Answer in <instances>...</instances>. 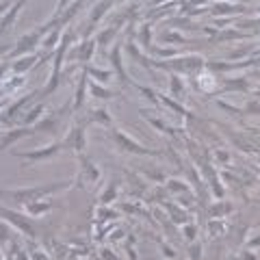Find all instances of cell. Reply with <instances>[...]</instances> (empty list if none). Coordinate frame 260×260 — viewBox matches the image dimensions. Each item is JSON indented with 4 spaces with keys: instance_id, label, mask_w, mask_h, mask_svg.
<instances>
[{
    "instance_id": "18",
    "label": "cell",
    "mask_w": 260,
    "mask_h": 260,
    "mask_svg": "<svg viewBox=\"0 0 260 260\" xmlns=\"http://www.w3.org/2000/svg\"><path fill=\"white\" fill-rule=\"evenodd\" d=\"M245 6L243 4H230V2H217L210 9L212 16H232V13H243Z\"/></svg>"
},
{
    "instance_id": "29",
    "label": "cell",
    "mask_w": 260,
    "mask_h": 260,
    "mask_svg": "<svg viewBox=\"0 0 260 260\" xmlns=\"http://www.w3.org/2000/svg\"><path fill=\"white\" fill-rule=\"evenodd\" d=\"M139 35H141V46L146 50H150V44H152V42H150V39H152V37H150V35H152V24H143Z\"/></svg>"
},
{
    "instance_id": "25",
    "label": "cell",
    "mask_w": 260,
    "mask_h": 260,
    "mask_svg": "<svg viewBox=\"0 0 260 260\" xmlns=\"http://www.w3.org/2000/svg\"><path fill=\"white\" fill-rule=\"evenodd\" d=\"M44 110H46L44 104H37V106H32L28 113L24 115V126H32L35 122H39V120L44 117Z\"/></svg>"
},
{
    "instance_id": "26",
    "label": "cell",
    "mask_w": 260,
    "mask_h": 260,
    "mask_svg": "<svg viewBox=\"0 0 260 260\" xmlns=\"http://www.w3.org/2000/svg\"><path fill=\"white\" fill-rule=\"evenodd\" d=\"M234 210V206L232 204H228V202H224V200H219L217 204H214L212 208H210V214L214 219H221V217H226L228 212H232Z\"/></svg>"
},
{
    "instance_id": "31",
    "label": "cell",
    "mask_w": 260,
    "mask_h": 260,
    "mask_svg": "<svg viewBox=\"0 0 260 260\" xmlns=\"http://www.w3.org/2000/svg\"><path fill=\"white\" fill-rule=\"evenodd\" d=\"M160 42H176V44H184V37L180 35V32H162L160 35Z\"/></svg>"
},
{
    "instance_id": "40",
    "label": "cell",
    "mask_w": 260,
    "mask_h": 260,
    "mask_svg": "<svg viewBox=\"0 0 260 260\" xmlns=\"http://www.w3.org/2000/svg\"><path fill=\"white\" fill-rule=\"evenodd\" d=\"M113 195H115V184H110V186H108V191H106V195L102 193V202H104V204H108Z\"/></svg>"
},
{
    "instance_id": "35",
    "label": "cell",
    "mask_w": 260,
    "mask_h": 260,
    "mask_svg": "<svg viewBox=\"0 0 260 260\" xmlns=\"http://www.w3.org/2000/svg\"><path fill=\"white\" fill-rule=\"evenodd\" d=\"M245 35L243 32H236V30H228V32H221L219 35V39L224 42V39H228V42H232V39H243Z\"/></svg>"
},
{
    "instance_id": "2",
    "label": "cell",
    "mask_w": 260,
    "mask_h": 260,
    "mask_svg": "<svg viewBox=\"0 0 260 260\" xmlns=\"http://www.w3.org/2000/svg\"><path fill=\"white\" fill-rule=\"evenodd\" d=\"M52 30V26L46 22L44 26H39L37 30H30V32H26V35L20 39V42L13 46L11 52H9V58H20V56H24V54H30V52H35V46L37 44H42L44 42V37L48 35V32Z\"/></svg>"
},
{
    "instance_id": "23",
    "label": "cell",
    "mask_w": 260,
    "mask_h": 260,
    "mask_svg": "<svg viewBox=\"0 0 260 260\" xmlns=\"http://www.w3.org/2000/svg\"><path fill=\"white\" fill-rule=\"evenodd\" d=\"M52 208L50 202H32V204H26V212L30 214V217H42V214H46Z\"/></svg>"
},
{
    "instance_id": "43",
    "label": "cell",
    "mask_w": 260,
    "mask_h": 260,
    "mask_svg": "<svg viewBox=\"0 0 260 260\" xmlns=\"http://www.w3.org/2000/svg\"><path fill=\"white\" fill-rule=\"evenodd\" d=\"M6 238H9V228L0 224V240H6Z\"/></svg>"
},
{
    "instance_id": "15",
    "label": "cell",
    "mask_w": 260,
    "mask_h": 260,
    "mask_svg": "<svg viewBox=\"0 0 260 260\" xmlns=\"http://www.w3.org/2000/svg\"><path fill=\"white\" fill-rule=\"evenodd\" d=\"M39 54H35V52H30V54H24V56H20L18 58V63H11V70L16 72L18 76H22L24 72H28L30 68H37L39 65Z\"/></svg>"
},
{
    "instance_id": "14",
    "label": "cell",
    "mask_w": 260,
    "mask_h": 260,
    "mask_svg": "<svg viewBox=\"0 0 260 260\" xmlns=\"http://www.w3.org/2000/svg\"><path fill=\"white\" fill-rule=\"evenodd\" d=\"M96 48H98V42H94V39H84L82 44H78V48L74 50V54H72V56H74L76 61H80V63L91 61V56H94Z\"/></svg>"
},
{
    "instance_id": "28",
    "label": "cell",
    "mask_w": 260,
    "mask_h": 260,
    "mask_svg": "<svg viewBox=\"0 0 260 260\" xmlns=\"http://www.w3.org/2000/svg\"><path fill=\"white\" fill-rule=\"evenodd\" d=\"M141 113H143V117H146V120H148L150 124H152L154 128H158V130H162V132H167V134H174V132H176V130H174V128H169L162 120H154V117H150V115H148V110H141Z\"/></svg>"
},
{
    "instance_id": "27",
    "label": "cell",
    "mask_w": 260,
    "mask_h": 260,
    "mask_svg": "<svg viewBox=\"0 0 260 260\" xmlns=\"http://www.w3.org/2000/svg\"><path fill=\"white\" fill-rule=\"evenodd\" d=\"M158 96H160L158 100H162V104H165V106H169L172 110H176V113H178V115H184V117H193V115L188 113V110H186L184 106H182V104H178L176 100H172V98H167V96H162V94H158Z\"/></svg>"
},
{
    "instance_id": "30",
    "label": "cell",
    "mask_w": 260,
    "mask_h": 260,
    "mask_svg": "<svg viewBox=\"0 0 260 260\" xmlns=\"http://www.w3.org/2000/svg\"><path fill=\"white\" fill-rule=\"evenodd\" d=\"M134 87H136V89H139V91H141V94H143V96H146V98H148V100H150V102H152V104H156V106H158V94H156V91H154V89H150V87H143V84H134Z\"/></svg>"
},
{
    "instance_id": "9",
    "label": "cell",
    "mask_w": 260,
    "mask_h": 260,
    "mask_svg": "<svg viewBox=\"0 0 260 260\" xmlns=\"http://www.w3.org/2000/svg\"><path fill=\"white\" fill-rule=\"evenodd\" d=\"M63 146L72 150V152H76L78 156H82L84 148H87V134H84V126H74L70 130L68 139L63 141Z\"/></svg>"
},
{
    "instance_id": "19",
    "label": "cell",
    "mask_w": 260,
    "mask_h": 260,
    "mask_svg": "<svg viewBox=\"0 0 260 260\" xmlns=\"http://www.w3.org/2000/svg\"><path fill=\"white\" fill-rule=\"evenodd\" d=\"M169 89H172V96L176 98V100H184V82H182V76L180 74H172L169 76Z\"/></svg>"
},
{
    "instance_id": "36",
    "label": "cell",
    "mask_w": 260,
    "mask_h": 260,
    "mask_svg": "<svg viewBox=\"0 0 260 260\" xmlns=\"http://www.w3.org/2000/svg\"><path fill=\"white\" fill-rule=\"evenodd\" d=\"M182 232H184L186 240H195V236H198V228H195V226H184V228H182Z\"/></svg>"
},
{
    "instance_id": "22",
    "label": "cell",
    "mask_w": 260,
    "mask_h": 260,
    "mask_svg": "<svg viewBox=\"0 0 260 260\" xmlns=\"http://www.w3.org/2000/svg\"><path fill=\"white\" fill-rule=\"evenodd\" d=\"M89 89H91V96L98 98V100H113V98L117 96L115 91H110L106 87H102L100 82H94V80H89Z\"/></svg>"
},
{
    "instance_id": "44",
    "label": "cell",
    "mask_w": 260,
    "mask_h": 260,
    "mask_svg": "<svg viewBox=\"0 0 260 260\" xmlns=\"http://www.w3.org/2000/svg\"><path fill=\"white\" fill-rule=\"evenodd\" d=\"M208 228H210V232H212V236H217V232L221 230V224H219V221H212V224H210V226H208Z\"/></svg>"
},
{
    "instance_id": "4",
    "label": "cell",
    "mask_w": 260,
    "mask_h": 260,
    "mask_svg": "<svg viewBox=\"0 0 260 260\" xmlns=\"http://www.w3.org/2000/svg\"><path fill=\"white\" fill-rule=\"evenodd\" d=\"M154 65H156V68H160V70H172L174 74H178V72H186V74H191V72L204 70L206 61L200 54H193V56L172 58V61H154Z\"/></svg>"
},
{
    "instance_id": "38",
    "label": "cell",
    "mask_w": 260,
    "mask_h": 260,
    "mask_svg": "<svg viewBox=\"0 0 260 260\" xmlns=\"http://www.w3.org/2000/svg\"><path fill=\"white\" fill-rule=\"evenodd\" d=\"M154 54H158L160 58H167V56H174L176 50H167V48H154Z\"/></svg>"
},
{
    "instance_id": "42",
    "label": "cell",
    "mask_w": 260,
    "mask_h": 260,
    "mask_svg": "<svg viewBox=\"0 0 260 260\" xmlns=\"http://www.w3.org/2000/svg\"><path fill=\"white\" fill-rule=\"evenodd\" d=\"M240 260H258V258H256V254H254L252 250H247V252L240 254Z\"/></svg>"
},
{
    "instance_id": "24",
    "label": "cell",
    "mask_w": 260,
    "mask_h": 260,
    "mask_svg": "<svg viewBox=\"0 0 260 260\" xmlns=\"http://www.w3.org/2000/svg\"><path fill=\"white\" fill-rule=\"evenodd\" d=\"M224 91H247L250 89V80L247 78H230V80L224 82Z\"/></svg>"
},
{
    "instance_id": "33",
    "label": "cell",
    "mask_w": 260,
    "mask_h": 260,
    "mask_svg": "<svg viewBox=\"0 0 260 260\" xmlns=\"http://www.w3.org/2000/svg\"><path fill=\"white\" fill-rule=\"evenodd\" d=\"M188 258H191V260H202V243L193 240L191 250H188Z\"/></svg>"
},
{
    "instance_id": "48",
    "label": "cell",
    "mask_w": 260,
    "mask_h": 260,
    "mask_svg": "<svg viewBox=\"0 0 260 260\" xmlns=\"http://www.w3.org/2000/svg\"><path fill=\"white\" fill-rule=\"evenodd\" d=\"M120 2H126V0H120Z\"/></svg>"
},
{
    "instance_id": "21",
    "label": "cell",
    "mask_w": 260,
    "mask_h": 260,
    "mask_svg": "<svg viewBox=\"0 0 260 260\" xmlns=\"http://www.w3.org/2000/svg\"><path fill=\"white\" fill-rule=\"evenodd\" d=\"M195 89L204 91V94H212L214 91V74H200L195 78Z\"/></svg>"
},
{
    "instance_id": "5",
    "label": "cell",
    "mask_w": 260,
    "mask_h": 260,
    "mask_svg": "<svg viewBox=\"0 0 260 260\" xmlns=\"http://www.w3.org/2000/svg\"><path fill=\"white\" fill-rule=\"evenodd\" d=\"M63 150H65L63 141H54V143H50V146L32 150V152H13V156L20 160H28V162H44V160L52 158V156H56L58 152H63Z\"/></svg>"
},
{
    "instance_id": "17",
    "label": "cell",
    "mask_w": 260,
    "mask_h": 260,
    "mask_svg": "<svg viewBox=\"0 0 260 260\" xmlns=\"http://www.w3.org/2000/svg\"><path fill=\"white\" fill-rule=\"evenodd\" d=\"M82 70L87 72V76L96 78L100 84H108L113 80V74H115V72H110V70H100V68H94V65H84Z\"/></svg>"
},
{
    "instance_id": "34",
    "label": "cell",
    "mask_w": 260,
    "mask_h": 260,
    "mask_svg": "<svg viewBox=\"0 0 260 260\" xmlns=\"http://www.w3.org/2000/svg\"><path fill=\"white\" fill-rule=\"evenodd\" d=\"M167 186H169V191H188V184H184L180 180H169Z\"/></svg>"
},
{
    "instance_id": "6",
    "label": "cell",
    "mask_w": 260,
    "mask_h": 260,
    "mask_svg": "<svg viewBox=\"0 0 260 260\" xmlns=\"http://www.w3.org/2000/svg\"><path fill=\"white\" fill-rule=\"evenodd\" d=\"M72 104L68 102L65 106H61L58 110H52V113L48 115H44L42 120H39L35 126V132H48V134H56L58 132V128H61V124H63V117H65V110H70Z\"/></svg>"
},
{
    "instance_id": "37",
    "label": "cell",
    "mask_w": 260,
    "mask_h": 260,
    "mask_svg": "<svg viewBox=\"0 0 260 260\" xmlns=\"http://www.w3.org/2000/svg\"><path fill=\"white\" fill-rule=\"evenodd\" d=\"M72 2H74V0H58V2H56V11H54V16H61V13H63L65 9H68V6H70Z\"/></svg>"
},
{
    "instance_id": "41",
    "label": "cell",
    "mask_w": 260,
    "mask_h": 260,
    "mask_svg": "<svg viewBox=\"0 0 260 260\" xmlns=\"http://www.w3.org/2000/svg\"><path fill=\"white\" fill-rule=\"evenodd\" d=\"M247 247H250V250H254V247H260V234H258V236H252L250 240H247Z\"/></svg>"
},
{
    "instance_id": "45",
    "label": "cell",
    "mask_w": 260,
    "mask_h": 260,
    "mask_svg": "<svg viewBox=\"0 0 260 260\" xmlns=\"http://www.w3.org/2000/svg\"><path fill=\"white\" fill-rule=\"evenodd\" d=\"M126 252H128V258H130V260H136V252L132 250V245H128Z\"/></svg>"
},
{
    "instance_id": "12",
    "label": "cell",
    "mask_w": 260,
    "mask_h": 260,
    "mask_svg": "<svg viewBox=\"0 0 260 260\" xmlns=\"http://www.w3.org/2000/svg\"><path fill=\"white\" fill-rule=\"evenodd\" d=\"M87 84H89V76H87V72L82 70L80 78H78V84H76V96H74V102H72V108H74V110H80V108H82L84 98H87Z\"/></svg>"
},
{
    "instance_id": "39",
    "label": "cell",
    "mask_w": 260,
    "mask_h": 260,
    "mask_svg": "<svg viewBox=\"0 0 260 260\" xmlns=\"http://www.w3.org/2000/svg\"><path fill=\"white\" fill-rule=\"evenodd\" d=\"M214 156H217V160H219V162H224V165H226L228 160H230V154L224 152V150H214Z\"/></svg>"
},
{
    "instance_id": "11",
    "label": "cell",
    "mask_w": 260,
    "mask_h": 260,
    "mask_svg": "<svg viewBox=\"0 0 260 260\" xmlns=\"http://www.w3.org/2000/svg\"><path fill=\"white\" fill-rule=\"evenodd\" d=\"M35 134V128L32 126H24V128H13V130H6V132L0 136V150L9 148L11 143H16L18 139H24V136H30Z\"/></svg>"
},
{
    "instance_id": "47",
    "label": "cell",
    "mask_w": 260,
    "mask_h": 260,
    "mask_svg": "<svg viewBox=\"0 0 260 260\" xmlns=\"http://www.w3.org/2000/svg\"><path fill=\"white\" fill-rule=\"evenodd\" d=\"M108 252H110V250H104V252H102V258H106V260H117L113 254H108Z\"/></svg>"
},
{
    "instance_id": "3",
    "label": "cell",
    "mask_w": 260,
    "mask_h": 260,
    "mask_svg": "<svg viewBox=\"0 0 260 260\" xmlns=\"http://www.w3.org/2000/svg\"><path fill=\"white\" fill-rule=\"evenodd\" d=\"M108 134H110V139H113V143L122 150V152L136 154V156H158V154H160L158 150H152V148L141 146L139 141H134L132 136H128L126 132H122V130H117V128H110V132H108Z\"/></svg>"
},
{
    "instance_id": "8",
    "label": "cell",
    "mask_w": 260,
    "mask_h": 260,
    "mask_svg": "<svg viewBox=\"0 0 260 260\" xmlns=\"http://www.w3.org/2000/svg\"><path fill=\"white\" fill-rule=\"evenodd\" d=\"M108 61H110V65H113V72H115L117 80H120L122 84H134L132 80H130L128 72H126V68H124V61H122V42H117L113 48H110Z\"/></svg>"
},
{
    "instance_id": "13",
    "label": "cell",
    "mask_w": 260,
    "mask_h": 260,
    "mask_svg": "<svg viewBox=\"0 0 260 260\" xmlns=\"http://www.w3.org/2000/svg\"><path fill=\"white\" fill-rule=\"evenodd\" d=\"M26 2H28V0H16V2L11 4L9 13H6V16L2 18V22H0V35H4V32L11 28L13 22H16V20H18V13L22 11V6H24Z\"/></svg>"
},
{
    "instance_id": "20",
    "label": "cell",
    "mask_w": 260,
    "mask_h": 260,
    "mask_svg": "<svg viewBox=\"0 0 260 260\" xmlns=\"http://www.w3.org/2000/svg\"><path fill=\"white\" fill-rule=\"evenodd\" d=\"M120 28H122V26H117V24H110L108 28H104V30L100 32V35H98V39H96L98 46H100V48H106V46L117 37V32H120Z\"/></svg>"
},
{
    "instance_id": "7",
    "label": "cell",
    "mask_w": 260,
    "mask_h": 260,
    "mask_svg": "<svg viewBox=\"0 0 260 260\" xmlns=\"http://www.w3.org/2000/svg\"><path fill=\"white\" fill-rule=\"evenodd\" d=\"M0 217H4L9 224H13L18 228L22 234H26V236H35L37 230H35V226H32V221L28 217H24V214H20L16 210H9V208H2L0 206Z\"/></svg>"
},
{
    "instance_id": "46",
    "label": "cell",
    "mask_w": 260,
    "mask_h": 260,
    "mask_svg": "<svg viewBox=\"0 0 260 260\" xmlns=\"http://www.w3.org/2000/svg\"><path fill=\"white\" fill-rule=\"evenodd\" d=\"M11 4H13L11 0H2V2H0V16H2L4 9H6V6H11Z\"/></svg>"
},
{
    "instance_id": "10",
    "label": "cell",
    "mask_w": 260,
    "mask_h": 260,
    "mask_svg": "<svg viewBox=\"0 0 260 260\" xmlns=\"http://www.w3.org/2000/svg\"><path fill=\"white\" fill-rule=\"evenodd\" d=\"M117 2V0H98V2L91 6V13H89V26H87V32H84V39H87V35H91L94 32V28L98 26V22L106 16L108 9Z\"/></svg>"
},
{
    "instance_id": "32",
    "label": "cell",
    "mask_w": 260,
    "mask_h": 260,
    "mask_svg": "<svg viewBox=\"0 0 260 260\" xmlns=\"http://www.w3.org/2000/svg\"><path fill=\"white\" fill-rule=\"evenodd\" d=\"M243 115H260V102L258 100L247 102L245 108H243Z\"/></svg>"
},
{
    "instance_id": "1",
    "label": "cell",
    "mask_w": 260,
    "mask_h": 260,
    "mask_svg": "<svg viewBox=\"0 0 260 260\" xmlns=\"http://www.w3.org/2000/svg\"><path fill=\"white\" fill-rule=\"evenodd\" d=\"M72 182L70 180H61V182H46V184H39V186H26V188H6V191H0L2 198H11L16 200L18 204H32V202H39L44 200L46 195H52V193H61L65 188H70Z\"/></svg>"
},
{
    "instance_id": "16",
    "label": "cell",
    "mask_w": 260,
    "mask_h": 260,
    "mask_svg": "<svg viewBox=\"0 0 260 260\" xmlns=\"http://www.w3.org/2000/svg\"><path fill=\"white\" fill-rule=\"evenodd\" d=\"M87 124H102V126H110V124H113V117H110L106 106H100V108L89 110Z\"/></svg>"
}]
</instances>
